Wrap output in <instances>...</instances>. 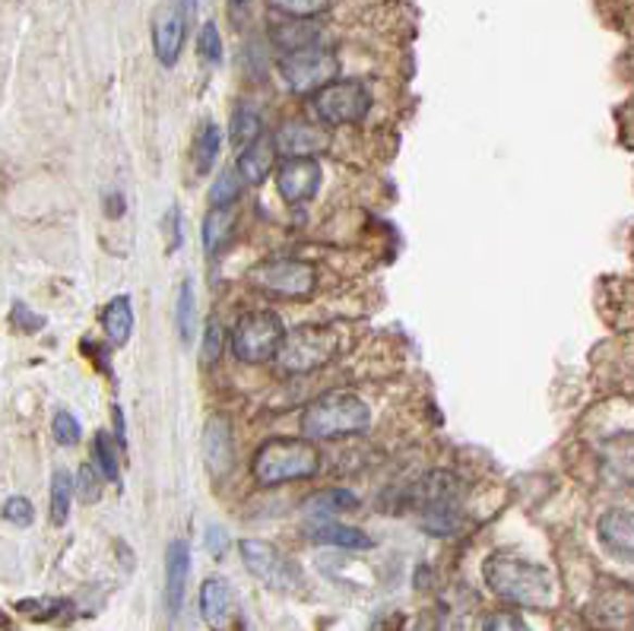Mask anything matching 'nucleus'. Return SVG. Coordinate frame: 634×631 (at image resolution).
Returning a JSON list of instances; mask_svg holds the SVG:
<instances>
[{"label":"nucleus","instance_id":"27","mask_svg":"<svg viewBox=\"0 0 634 631\" xmlns=\"http://www.w3.org/2000/svg\"><path fill=\"white\" fill-rule=\"evenodd\" d=\"M16 609L26 613L36 622H58V619H67L74 613L71 599H51V596H45V599H23Z\"/></svg>","mask_w":634,"mask_h":631},{"label":"nucleus","instance_id":"35","mask_svg":"<svg viewBox=\"0 0 634 631\" xmlns=\"http://www.w3.org/2000/svg\"><path fill=\"white\" fill-rule=\"evenodd\" d=\"M33 518H36V508H33L29 498L10 495V498L3 502V520H10V523H16V527H29Z\"/></svg>","mask_w":634,"mask_h":631},{"label":"nucleus","instance_id":"37","mask_svg":"<svg viewBox=\"0 0 634 631\" xmlns=\"http://www.w3.org/2000/svg\"><path fill=\"white\" fill-rule=\"evenodd\" d=\"M203 543H207V549L213 553V556H223L225 546H228V533H225L223 527H207V533H203Z\"/></svg>","mask_w":634,"mask_h":631},{"label":"nucleus","instance_id":"24","mask_svg":"<svg viewBox=\"0 0 634 631\" xmlns=\"http://www.w3.org/2000/svg\"><path fill=\"white\" fill-rule=\"evenodd\" d=\"M71 505H74V480L67 470H54L51 477V523L54 527H64L71 518Z\"/></svg>","mask_w":634,"mask_h":631},{"label":"nucleus","instance_id":"14","mask_svg":"<svg viewBox=\"0 0 634 631\" xmlns=\"http://www.w3.org/2000/svg\"><path fill=\"white\" fill-rule=\"evenodd\" d=\"M308 540L311 543H321V546H334V549H352V553H365L372 549L374 540L359 530V527H349V523H336L334 518H318L314 523L304 527Z\"/></svg>","mask_w":634,"mask_h":631},{"label":"nucleus","instance_id":"23","mask_svg":"<svg viewBox=\"0 0 634 631\" xmlns=\"http://www.w3.org/2000/svg\"><path fill=\"white\" fill-rule=\"evenodd\" d=\"M321 38V29L311 23V20H289L283 26L273 29V41L283 48V51H299V48H311L318 45Z\"/></svg>","mask_w":634,"mask_h":631},{"label":"nucleus","instance_id":"8","mask_svg":"<svg viewBox=\"0 0 634 631\" xmlns=\"http://www.w3.org/2000/svg\"><path fill=\"white\" fill-rule=\"evenodd\" d=\"M311 109L324 124H359L372 112V92L359 79H334L311 96Z\"/></svg>","mask_w":634,"mask_h":631},{"label":"nucleus","instance_id":"9","mask_svg":"<svg viewBox=\"0 0 634 631\" xmlns=\"http://www.w3.org/2000/svg\"><path fill=\"white\" fill-rule=\"evenodd\" d=\"M190 0H165L152 20V54L162 67H175L190 29Z\"/></svg>","mask_w":634,"mask_h":631},{"label":"nucleus","instance_id":"11","mask_svg":"<svg viewBox=\"0 0 634 631\" xmlns=\"http://www.w3.org/2000/svg\"><path fill=\"white\" fill-rule=\"evenodd\" d=\"M321 165L314 156H293L276 169V187L286 203H308L321 190Z\"/></svg>","mask_w":634,"mask_h":631},{"label":"nucleus","instance_id":"34","mask_svg":"<svg viewBox=\"0 0 634 631\" xmlns=\"http://www.w3.org/2000/svg\"><path fill=\"white\" fill-rule=\"evenodd\" d=\"M102 473H96V467L92 463H83L79 467V473H76V492H79V498L83 502H99V495H102Z\"/></svg>","mask_w":634,"mask_h":631},{"label":"nucleus","instance_id":"41","mask_svg":"<svg viewBox=\"0 0 634 631\" xmlns=\"http://www.w3.org/2000/svg\"><path fill=\"white\" fill-rule=\"evenodd\" d=\"M235 3H245V0H235Z\"/></svg>","mask_w":634,"mask_h":631},{"label":"nucleus","instance_id":"20","mask_svg":"<svg viewBox=\"0 0 634 631\" xmlns=\"http://www.w3.org/2000/svg\"><path fill=\"white\" fill-rule=\"evenodd\" d=\"M232 232H235V213H232V207H210V213L203 216V228H200L203 251L210 258L223 255L225 248H228V242H232Z\"/></svg>","mask_w":634,"mask_h":631},{"label":"nucleus","instance_id":"26","mask_svg":"<svg viewBox=\"0 0 634 631\" xmlns=\"http://www.w3.org/2000/svg\"><path fill=\"white\" fill-rule=\"evenodd\" d=\"M92 457H96V467H99L102 480H112V483H117V477H121V447L114 445L109 432H96Z\"/></svg>","mask_w":634,"mask_h":631},{"label":"nucleus","instance_id":"10","mask_svg":"<svg viewBox=\"0 0 634 631\" xmlns=\"http://www.w3.org/2000/svg\"><path fill=\"white\" fill-rule=\"evenodd\" d=\"M238 553H241L245 568L273 591H293L296 584H301L299 568L289 558L279 556L276 546H270L266 540H241Z\"/></svg>","mask_w":634,"mask_h":631},{"label":"nucleus","instance_id":"39","mask_svg":"<svg viewBox=\"0 0 634 631\" xmlns=\"http://www.w3.org/2000/svg\"><path fill=\"white\" fill-rule=\"evenodd\" d=\"M165 232H169V251H178L182 242H185V232H182V220H178V210H169V220H165Z\"/></svg>","mask_w":634,"mask_h":631},{"label":"nucleus","instance_id":"3","mask_svg":"<svg viewBox=\"0 0 634 631\" xmlns=\"http://www.w3.org/2000/svg\"><path fill=\"white\" fill-rule=\"evenodd\" d=\"M321 470V454L318 447L304 438H273L254 454V483L266 485H283L296 483V480H308Z\"/></svg>","mask_w":634,"mask_h":631},{"label":"nucleus","instance_id":"1","mask_svg":"<svg viewBox=\"0 0 634 631\" xmlns=\"http://www.w3.org/2000/svg\"><path fill=\"white\" fill-rule=\"evenodd\" d=\"M483 581L498 599L511 606H526V609H552L559 596L556 578L543 565L511 556V553H495L485 558Z\"/></svg>","mask_w":634,"mask_h":631},{"label":"nucleus","instance_id":"16","mask_svg":"<svg viewBox=\"0 0 634 631\" xmlns=\"http://www.w3.org/2000/svg\"><path fill=\"white\" fill-rule=\"evenodd\" d=\"M276 144L270 137H254L251 144H245L238 162H235V172L241 175L245 185H263L270 178V172L276 169Z\"/></svg>","mask_w":634,"mask_h":631},{"label":"nucleus","instance_id":"21","mask_svg":"<svg viewBox=\"0 0 634 631\" xmlns=\"http://www.w3.org/2000/svg\"><path fill=\"white\" fill-rule=\"evenodd\" d=\"M356 508H359V498H356L349 488H327V492H318V495L304 505V511L314 515V518H336V515H349V511H356Z\"/></svg>","mask_w":634,"mask_h":631},{"label":"nucleus","instance_id":"5","mask_svg":"<svg viewBox=\"0 0 634 631\" xmlns=\"http://www.w3.org/2000/svg\"><path fill=\"white\" fill-rule=\"evenodd\" d=\"M286 336V327L279 321V314L273 311H251L245 314L235 331H232V356L245 366H263L276 359V349Z\"/></svg>","mask_w":634,"mask_h":631},{"label":"nucleus","instance_id":"29","mask_svg":"<svg viewBox=\"0 0 634 631\" xmlns=\"http://www.w3.org/2000/svg\"><path fill=\"white\" fill-rule=\"evenodd\" d=\"M266 3L289 20H318L331 10V0H266Z\"/></svg>","mask_w":634,"mask_h":631},{"label":"nucleus","instance_id":"25","mask_svg":"<svg viewBox=\"0 0 634 631\" xmlns=\"http://www.w3.org/2000/svg\"><path fill=\"white\" fill-rule=\"evenodd\" d=\"M175 327H178L182 343L190 346V343H194V334H197V296H194V283H190V280H185L182 289H178V301H175Z\"/></svg>","mask_w":634,"mask_h":631},{"label":"nucleus","instance_id":"17","mask_svg":"<svg viewBox=\"0 0 634 631\" xmlns=\"http://www.w3.org/2000/svg\"><path fill=\"white\" fill-rule=\"evenodd\" d=\"M276 152H286V159L293 156H314L321 149H327L331 137L327 131H321L318 124H308V121H293L279 131V137L273 140Z\"/></svg>","mask_w":634,"mask_h":631},{"label":"nucleus","instance_id":"36","mask_svg":"<svg viewBox=\"0 0 634 631\" xmlns=\"http://www.w3.org/2000/svg\"><path fill=\"white\" fill-rule=\"evenodd\" d=\"M483 631H533L518 613H492L485 616Z\"/></svg>","mask_w":634,"mask_h":631},{"label":"nucleus","instance_id":"19","mask_svg":"<svg viewBox=\"0 0 634 631\" xmlns=\"http://www.w3.org/2000/svg\"><path fill=\"white\" fill-rule=\"evenodd\" d=\"M102 331H105L114 349L127 346V339L134 334V301H130V296H114L105 305V311H102Z\"/></svg>","mask_w":634,"mask_h":631},{"label":"nucleus","instance_id":"33","mask_svg":"<svg viewBox=\"0 0 634 631\" xmlns=\"http://www.w3.org/2000/svg\"><path fill=\"white\" fill-rule=\"evenodd\" d=\"M223 352H225L223 327H220L216 321H210V324H207V331H203V349H200V362H203V366H216V362L223 359Z\"/></svg>","mask_w":634,"mask_h":631},{"label":"nucleus","instance_id":"28","mask_svg":"<svg viewBox=\"0 0 634 631\" xmlns=\"http://www.w3.org/2000/svg\"><path fill=\"white\" fill-rule=\"evenodd\" d=\"M261 112L254 109V106H248V102H241V106H235V112H232V140L235 144H251L254 137H261Z\"/></svg>","mask_w":634,"mask_h":631},{"label":"nucleus","instance_id":"7","mask_svg":"<svg viewBox=\"0 0 634 631\" xmlns=\"http://www.w3.org/2000/svg\"><path fill=\"white\" fill-rule=\"evenodd\" d=\"M336 71H339V64H336L334 51H327L321 45L286 51L279 58V76L296 96H314L321 86L334 83Z\"/></svg>","mask_w":634,"mask_h":631},{"label":"nucleus","instance_id":"15","mask_svg":"<svg viewBox=\"0 0 634 631\" xmlns=\"http://www.w3.org/2000/svg\"><path fill=\"white\" fill-rule=\"evenodd\" d=\"M599 543L619 556L622 561H632V549H634V518L629 508H612L606 511L597 523Z\"/></svg>","mask_w":634,"mask_h":631},{"label":"nucleus","instance_id":"6","mask_svg":"<svg viewBox=\"0 0 634 631\" xmlns=\"http://www.w3.org/2000/svg\"><path fill=\"white\" fill-rule=\"evenodd\" d=\"M251 286L273 298H308L318 289V270L308 260L270 258L251 270Z\"/></svg>","mask_w":634,"mask_h":631},{"label":"nucleus","instance_id":"31","mask_svg":"<svg viewBox=\"0 0 634 631\" xmlns=\"http://www.w3.org/2000/svg\"><path fill=\"white\" fill-rule=\"evenodd\" d=\"M51 432H54V442L64 447L79 445V438H83V425L76 422V416L74 412H67V409H58V412H54Z\"/></svg>","mask_w":634,"mask_h":631},{"label":"nucleus","instance_id":"40","mask_svg":"<svg viewBox=\"0 0 634 631\" xmlns=\"http://www.w3.org/2000/svg\"><path fill=\"white\" fill-rule=\"evenodd\" d=\"M105 213L112 216V220H117L121 213H124V194H117V190H112V194H105Z\"/></svg>","mask_w":634,"mask_h":631},{"label":"nucleus","instance_id":"30","mask_svg":"<svg viewBox=\"0 0 634 631\" xmlns=\"http://www.w3.org/2000/svg\"><path fill=\"white\" fill-rule=\"evenodd\" d=\"M241 187H245L241 175H238L235 169H223L220 178H216L213 187H210V203H213V207H232V203L241 197Z\"/></svg>","mask_w":634,"mask_h":631},{"label":"nucleus","instance_id":"13","mask_svg":"<svg viewBox=\"0 0 634 631\" xmlns=\"http://www.w3.org/2000/svg\"><path fill=\"white\" fill-rule=\"evenodd\" d=\"M203 460L207 470L220 480L235 463V438H232V422L225 416H213L203 429Z\"/></svg>","mask_w":634,"mask_h":631},{"label":"nucleus","instance_id":"12","mask_svg":"<svg viewBox=\"0 0 634 631\" xmlns=\"http://www.w3.org/2000/svg\"><path fill=\"white\" fill-rule=\"evenodd\" d=\"M187 581H190V546L185 540H172L165 549V609H169V616L182 613Z\"/></svg>","mask_w":634,"mask_h":631},{"label":"nucleus","instance_id":"4","mask_svg":"<svg viewBox=\"0 0 634 631\" xmlns=\"http://www.w3.org/2000/svg\"><path fill=\"white\" fill-rule=\"evenodd\" d=\"M339 349V336L327 324H304L283 336L276 349V369L283 374H311L331 366Z\"/></svg>","mask_w":634,"mask_h":631},{"label":"nucleus","instance_id":"32","mask_svg":"<svg viewBox=\"0 0 634 631\" xmlns=\"http://www.w3.org/2000/svg\"><path fill=\"white\" fill-rule=\"evenodd\" d=\"M197 51L207 64H223V36H220V26L216 23H207L200 29L197 38Z\"/></svg>","mask_w":634,"mask_h":631},{"label":"nucleus","instance_id":"38","mask_svg":"<svg viewBox=\"0 0 634 631\" xmlns=\"http://www.w3.org/2000/svg\"><path fill=\"white\" fill-rule=\"evenodd\" d=\"M13 318H16V327L20 331H29V334H36V331L45 327V321L38 314H33V311H26V305H16L13 308Z\"/></svg>","mask_w":634,"mask_h":631},{"label":"nucleus","instance_id":"22","mask_svg":"<svg viewBox=\"0 0 634 631\" xmlns=\"http://www.w3.org/2000/svg\"><path fill=\"white\" fill-rule=\"evenodd\" d=\"M220 149H223V134H220V127H216V124H207V127L197 134V140H194V152H190L194 172H197V175L213 172V165H216V159H220Z\"/></svg>","mask_w":634,"mask_h":631},{"label":"nucleus","instance_id":"2","mask_svg":"<svg viewBox=\"0 0 634 631\" xmlns=\"http://www.w3.org/2000/svg\"><path fill=\"white\" fill-rule=\"evenodd\" d=\"M372 422V412L365 400L356 394H327L308 404L301 412V432L318 442H334V438H349L365 432Z\"/></svg>","mask_w":634,"mask_h":631},{"label":"nucleus","instance_id":"18","mask_svg":"<svg viewBox=\"0 0 634 631\" xmlns=\"http://www.w3.org/2000/svg\"><path fill=\"white\" fill-rule=\"evenodd\" d=\"M200 616L213 631H228L232 622V587L223 578H207L200 584Z\"/></svg>","mask_w":634,"mask_h":631}]
</instances>
